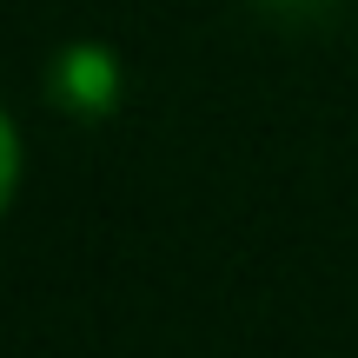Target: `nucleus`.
Listing matches in <instances>:
<instances>
[{"mask_svg": "<svg viewBox=\"0 0 358 358\" xmlns=\"http://www.w3.org/2000/svg\"><path fill=\"white\" fill-rule=\"evenodd\" d=\"M127 93V66L106 40H66L47 60V106L66 120H106Z\"/></svg>", "mask_w": 358, "mask_h": 358, "instance_id": "obj_1", "label": "nucleus"}, {"mask_svg": "<svg viewBox=\"0 0 358 358\" xmlns=\"http://www.w3.org/2000/svg\"><path fill=\"white\" fill-rule=\"evenodd\" d=\"M0 199H20V186H27V133H20V120H0Z\"/></svg>", "mask_w": 358, "mask_h": 358, "instance_id": "obj_2", "label": "nucleus"}, {"mask_svg": "<svg viewBox=\"0 0 358 358\" xmlns=\"http://www.w3.org/2000/svg\"><path fill=\"white\" fill-rule=\"evenodd\" d=\"M252 7L279 13V20H312V13H325V7H332V0H252Z\"/></svg>", "mask_w": 358, "mask_h": 358, "instance_id": "obj_3", "label": "nucleus"}]
</instances>
